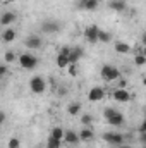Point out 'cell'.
Here are the masks:
<instances>
[{"instance_id":"6da1fadb","label":"cell","mask_w":146,"mask_h":148,"mask_svg":"<svg viewBox=\"0 0 146 148\" xmlns=\"http://www.w3.org/2000/svg\"><path fill=\"white\" fill-rule=\"evenodd\" d=\"M100 74H102V77H103L105 81H117V79L120 77V71H119L117 67H113V66H108V64L102 66Z\"/></svg>"},{"instance_id":"7a4b0ae2","label":"cell","mask_w":146,"mask_h":148,"mask_svg":"<svg viewBox=\"0 0 146 148\" xmlns=\"http://www.w3.org/2000/svg\"><path fill=\"white\" fill-rule=\"evenodd\" d=\"M17 60H19L21 67H23V69H28V71L35 69V67L38 66V59L35 57V55H31V53H23Z\"/></svg>"},{"instance_id":"3957f363","label":"cell","mask_w":146,"mask_h":148,"mask_svg":"<svg viewBox=\"0 0 146 148\" xmlns=\"http://www.w3.org/2000/svg\"><path fill=\"white\" fill-rule=\"evenodd\" d=\"M29 90L33 91V93H43L45 90H46V83H45V79L41 77V76H33L31 79H29Z\"/></svg>"},{"instance_id":"277c9868","label":"cell","mask_w":146,"mask_h":148,"mask_svg":"<svg viewBox=\"0 0 146 148\" xmlns=\"http://www.w3.org/2000/svg\"><path fill=\"white\" fill-rule=\"evenodd\" d=\"M62 29V24L55 19H46L43 24H41V31L43 33H50V35H55V33H60Z\"/></svg>"},{"instance_id":"5b68a950","label":"cell","mask_w":146,"mask_h":148,"mask_svg":"<svg viewBox=\"0 0 146 148\" xmlns=\"http://www.w3.org/2000/svg\"><path fill=\"white\" fill-rule=\"evenodd\" d=\"M103 140L110 145H113V147H119V145L126 143V136L120 134V133H103Z\"/></svg>"},{"instance_id":"8992f818","label":"cell","mask_w":146,"mask_h":148,"mask_svg":"<svg viewBox=\"0 0 146 148\" xmlns=\"http://www.w3.org/2000/svg\"><path fill=\"white\" fill-rule=\"evenodd\" d=\"M103 98H105V90H103L102 86H93V88L89 90V93H88V100L93 102V103L102 102Z\"/></svg>"},{"instance_id":"52a82bcc","label":"cell","mask_w":146,"mask_h":148,"mask_svg":"<svg viewBox=\"0 0 146 148\" xmlns=\"http://www.w3.org/2000/svg\"><path fill=\"white\" fill-rule=\"evenodd\" d=\"M41 45H43V40H41V36H38V35H29V36L24 40V47L26 48H31V50L41 48Z\"/></svg>"},{"instance_id":"ba28073f","label":"cell","mask_w":146,"mask_h":148,"mask_svg":"<svg viewBox=\"0 0 146 148\" xmlns=\"http://www.w3.org/2000/svg\"><path fill=\"white\" fill-rule=\"evenodd\" d=\"M113 100L115 102H120V103H127L131 100V93L126 88H117L113 91Z\"/></svg>"},{"instance_id":"9c48e42d","label":"cell","mask_w":146,"mask_h":148,"mask_svg":"<svg viewBox=\"0 0 146 148\" xmlns=\"http://www.w3.org/2000/svg\"><path fill=\"white\" fill-rule=\"evenodd\" d=\"M98 31H100V28L95 26V24H91V26H88V28L84 29V38H86L89 43H96V41H98Z\"/></svg>"},{"instance_id":"30bf717a","label":"cell","mask_w":146,"mask_h":148,"mask_svg":"<svg viewBox=\"0 0 146 148\" xmlns=\"http://www.w3.org/2000/svg\"><path fill=\"white\" fill-rule=\"evenodd\" d=\"M62 141L67 143V145H77L81 140H79V136H77L76 131H72V129H65V131H64V138H62Z\"/></svg>"},{"instance_id":"8fae6325","label":"cell","mask_w":146,"mask_h":148,"mask_svg":"<svg viewBox=\"0 0 146 148\" xmlns=\"http://www.w3.org/2000/svg\"><path fill=\"white\" fill-rule=\"evenodd\" d=\"M16 19H17V16L14 14V12H3L2 16H0V24L3 26V28H9L10 24H14L16 23Z\"/></svg>"},{"instance_id":"7c38bea8","label":"cell","mask_w":146,"mask_h":148,"mask_svg":"<svg viewBox=\"0 0 146 148\" xmlns=\"http://www.w3.org/2000/svg\"><path fill=\"white\" fill-rule=\"evenodd\" d=\"M124 114H120V112H115L112 117H108L107 119V122H108V126H112V127H120L122 124H124Z\"/></svg>"},{"instance_id":"4fadbf2b","label":"cell","mask_w":146,"mask_h":148,"mask_svg":"<svg viewBox=\"0 0 146 148\" xmlns=\"http://www.w3.org/2000/svg\"><path fill=\"white\" fill-rule=\"evenodd\" d=\"M83 53H84V50L81 48V47H72L71 48V53H69V64H77V60L83 57Z\"/></svg>"},{"instance_id":"5bb4252c","label":"cell","mask_w":146,"mask_h":148,"mask_svg":"<svg viewBox=\"0 0 146 148\" xmlns=\"http://www.w3.org/2000/svg\"><path fill=\"white\" fill-rule=\"evenodd\" d=\"M79 140L81 141H91L93 138H95V133H93V129H91V126H84L81 131H79Z\"/></svg>"},{"instance_id":"9a60e30c","label":"cell","mask_w":146,"mask_h":148,"mask_svg":"<svg viewBox=\"0 0 146 148\" xmlns=\"http://www.w3.org/2000/svg\"><path fill=\"white\" fill-rule=\"evenodd\" d=\"M98 3L100 0H81L79 2V9H84V10H96L98 9Z\"/></svg>"},{"instance_id":"2e32d148","label":"cell","mask_w":146,"mask_h":148,"mask_svg":"<svg viewBox=\"0 0 146 148\" xmlns=\"http://www.w3.org/2000/svg\"><path fill=\"white\" fill-rule=\"evenodd\" d=\"M108 7L115 12H124L127 9V3H126V0H112V2H108Z\"/></svg>"},{"instance_id":"e0dca14e","label":"cell","mask_w":146,"mask_h":148,"mask_svg":"<svg viewBox=\"0 0 146 148\" xmlns=\"http://www.w3.org/2000/svg\"><path fill=\"white\" fill-rule=\"evenodd\" d=\"M83 110V105L79 103V102H71L69 105H67V114L69 115H79Z\"/></svg>"},{"instance_id":"ac0fdd59","label":"cell","mask_w":146,"mask_h":148,"mask_svg":"<svg viewBox=\"0 0 146 148\" xmlns=\"http://www.w3.org/2000/svg\"><path fill=\"white\" fill-rule=\"evenodd\" d=\"M115 52L117 53H129L131 52V45L126 41H117L115 43Z\"/></svg>"},{"instance_id":"d6986e66","label":"cell","mask_w":146,"mask_h":148,"mask_svg":"<svg viewBox=\"0 0 146 148\" xmlns=\"http://www.w3.org/2000/svg\"><path fill=\"white\" fill-rule=\"evenodd\" d=\"M2 40H3L5 43L14 41V40H16V31H14L12 28H5V31L2 33Z\"/></svg>"},{"instance_id":"ffe728a7","label":"cell","mask_w":146,"mask_h":148,"mask_svg":"<svg viewBox=\"0 0 146 148\" xmlns=\"http://www.w3.org/2000/svg\"><path fill=\"white\" fill-rule=\"evenodd\" d=\"M67 66H69L67 55H60V53H59V57H57V67H59V69H65Z\"/></svg>"},{"instance_id":"44dd1931","label":"cell","mask_w":146,"mask_h":148,"mask_svg":"<svg viewBox=\"0 0 146 148\" xmlns=\"http://www.w3.org/2000/svg\"><path fill=\"white\" fill-rule=\"evenodd\" d=\"M50 136H52V138H55V140H62V138H64V127H60V126L53 127V129H52V133H50Z\"/></svg>"},{"instance_id":"7402d4cb","label":"cell","mask_w":146,"mask_h":148,"mask_svg":"<svg viewBox=\"0 0 146 148\" xmlns=\"http://www.w3.org/2000/svg\"><path fill=\"white\" fill-rule=\"evenodd\" d=\"M110 40H112V36H110L108 31H103V29L98 31V41H102V43H108Z\"/></svg>"},{"instance_id":"603a6c76","label":"cell","mask_w":146,"mask_h":148,"mask_svg":"<svg viewBox=\"0 0 146 148\" xmlns=\"http://www.w3.org/2000/svg\"><path fill=\"white\" fill-rule=\"evenodd\" d=\"M62 145V140H55V138H48V141H46V148H60Z\"/></svg>"},{"instance_id":"cb8c5ba5","label":"cell","mask_w":146,"mask_h":148,"mask_svg":"<svg viewBox=\"0 0 146 148\" xmlns=\"http://www.w3.org/2000/svg\"><path fill=\"white\" fill-rule=\"evenodd\" d=\"M81 122H83V126H91L93 124V115L91 114H83L81 115Z\"/></svg>"},{"instance_id":"d4e9b609","label":"cell","mask_w":146,"mask_h":148,"mask_svg":"<svg viewBox=\"0 0 146 148\" xmlns=\"http://www.w3.org/2000/svg\"><path fill=\"white\" fill-rule=\"evenodd\" d=\"M134 64L136 66H139V67H143L146 64V57H145V53H138L136 57H134Z\"/></svg>"},{"instance_id":"484cf974","label":"cell","mask_w":146,"mask_h":148,"mask_svg":"<svg viewBox=\"0 0 146 148\" xmlns=\"http://www.w3.org/2000/svg\"><path fill=\"white\" fill-rule=\"evenodd\" d=\"M3 60H5V62H9V64H12V62H16V60H17V55H16L14 52H5Z\"/></svg>"},{"instance_id":"4316f807","label":"cell","mask_w":146,"mask_h":148,"mask_svg":"<svg viewBox=\"0 0 146 148\" xmlns=\"http://www.w3.org/2000/svg\"><path fill=\"white\" fill-rule=\"evenodd\" d=\"M21 147V141L17 138H10L9 140V148H19Z\"/></svg>"},{"instance_id":"83f0119b","label":"cell","mask_w":146,"mask_h":148,"mask_svg":"<svg viewBox=\"0 0 146 148\" xmlns=\"http://www.w3.org/2000/svg\"><path fill=\"white\" fill-rule=\"evenodd\" d=\"M67 69H69V74L71 76H77V64H69Z\"/></svg>"},{"instance_id":"f1b7e54d","label":"cell","mask_w":146,"mask_h":148,"mask_svg":"<svg viewBox=\"0 0 146 148\" xmlns=\"http://www.w3.org/2000/svg\"><path fill=\"white\" fill-rule=\"evenodd\" d=\"M115 109H112V107H108V109H105V110H103V115H105V119H108V117H112V115H113V114H115Z\"/></svg>"},{"instance_id":"f546056e","label":"cell","mask_w":146,"mask_h":148,"mask_svg":"<svg viewBox=\"0 0 146 148\" xmlns=\"http://www.w3.org/2000/svg\"><path fill=\"white\" fill-rule=\"evenodd\" d=\"M71 48H72V47H62L59 53H60V55H67V57H69V53H71Z\"/></svg>"},{"instance_id":"4dcf8cb0","label":"cell","mask_w":146,"mask_h":148,"mask_svg":"<svg viewBox=\"0 0 146 148\" xmlns=\"http://www.w3.org/2000/svg\"><path fill=\"white\" fill-rule=\"evenodd\" d=\"M7 74H9V69H7V66L0 64V77H3V76H7Z\"/></svg>"},{"instance_id":"1f68e13d","label":"cell","mask_w":146,"mask_h":148,"mask_svg":"<svg viewBox=\"0 0 146 148\" xmlns=\"http://www.w3.org/2000/svg\"><path fill=\"white\" fill-rule=\"evenodd\" d=\"M138 131H139L141 134H143V133L146 131V124H145V122H141V126H139V129H138Z\"/></svg>"},{"instance_id":"d6a6232c","label":"cell","mask_w":146,"mask_h":148,"mask_svg":"<svg viewBox=\"0 0 146 148\" xmlns=\"http://www.w3.org/2000/svg\"><path fill=\"white\" fill-rule=\"evenodd\" d=\"M117 88H126V81H124V79H120V81H119V86H117Z\"/></svg>"},{"instance_id":"836d02e7","label":"cell","mask_w":146,"mask_h":148,"mask_svg":"<svg viewBox=\"0 0 146 148\" xmlns=\"http://www.w3.org/2000/svg\"><path fill=\"white\" fill-rule=\"evenodd\" d=\"M115 148H134V147H131V145H126V143H122V145H119V147H115Z\"/></svg>"},{"instance_id":"e575fe53","label":"cell","mask_w":146,"mask_h":148,"mask_svg":"<svg viewBox=\"0 0 146 148\" xmlns=\"http://www.w3.org/2000/svg\"><path fill=\"white\" fill-rule=\"evenodd\" d=\"M3 121H5V114H3V112L0 110V124H2Z\"/></svg>"},{"instance_id":"d590c367","label":"cell","mask_w":146,"mask_h":148,"mask_svg":"<svg viewBox=\"0 0 146 148\" xmlns=\"http://www.w3.org/2000/svg\"><path fill=\"white\" fill-rule=\"evenodd\" d=\"M3 2H16V0H3Z\"/></svg>"}]
</instances>
